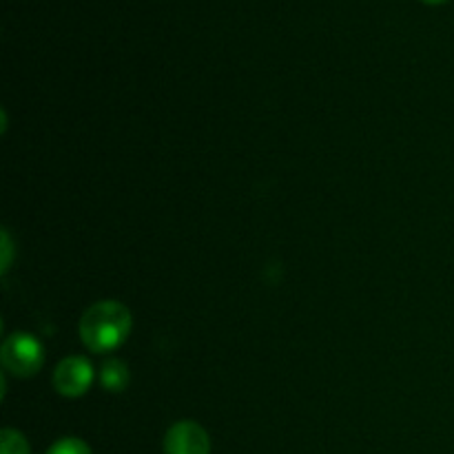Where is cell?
<instances>
[{
	"label": "cell",
	"mask_w": 454,
	"mask_h": 454,
	"mask_svg": "<svg viewBox=\"0 0 454 454\" xmlns=\"http://www.w3.org/2000/svg\"><path fill=\"white\" fill-rule=\"evenodd\" d=\"M93 384V366L84 357H67L53 371V388L62 397H82Z\"/></svg>",
	"instance_id": "obj_3"
},
{
	"label": "cell",
	"mask_w": 454,
	"mask_h": 454,
	"mask_svg": "<svg viewBox=\"0 0 454 454\" xmlns=\"http://www.w3.org/2000/svg\"><path fill=\"white\" fill-rule=\"evenodd\" d=\"M426 4H442V3H446V0H424Z\"/></svg>",
	"instance_id": "obj_9"
},
{
	"label": "cell",
	"mask_w": 454,
	"mask_h": 454,
	"mask_svg": "<svg viewBox=\"0 0 454 454\" xmlns=\"http://www.w3.org/2000/svg\"><path fill=\"white\" fill-rule=\"evenodd\" d=\"M12 253H13L12 238H9L7 231H3V266H0V270H3V273H7V269L12 266Z\"/></svg>",
	"instance_id": "obj_8"
},
{
	"label": "cell",
	"mask_w": 454,
	"mask_h": 454,
	"mask_svg": "<svg viewBox=\"0 0 454 454\" xmlns=\"http://www.w3.org/2000/svg\"><path fill=\"white\" fill-rule=\"evenodd\" d=\"M131 324V310L124 304L114 300L98 301L80 319V340L91 353H111L127 341Z\"/></svg>",
	"instance_id": "obj_1"
},
{
	"label": "cell",
	"mask_w": 454,
	"mask_h": 454,
	"mask_svg": "<svg viewBox=\"0 0 454 454\" xmlns=\"http://www.w3.org/2000/svg\"><path fill=\"white\" fill-rule=\"evenodd\" d=\"M100 386L109 393H122L129 386V368L120 359H109L100 368Z\"/></svg>",
	"instance_id": "obj_5"
},
{
	"label": "cell",
	"mask_w": 454,
	"mask_h": 454,
	"mask_svg": "<svg viewBox=\"0 0 454 454\" xmlns=\"http://www.w3.org/2000/svg\"><path fill=\"white\" fill-rule=\"evenodd\" d=\"M164 454H211V439L195 421H177L164 437Z\"/></svg>",
	"instance_id": "obj_4"
},
{
	"label": "cell",
	"mask_w": 454,
	"mask_h": 454,
	"mask_svg": "<svg viewBox=\"0 0 454 454\" xmlns=\"http://www.w3.org/2000/svg\"><path fill=\"white\" fill-rule=\"evenodd\" d=\"M0 454H31L25 434L13 428H4L0 434Z\"/></svg>",
	"instance_id": "obj_6"
},
{
	"label": "cell",
	"mask_w": 454,
	"mask_h": 454,
	"mask_svg": "<svg viewBox=\"0 0 454 454\" xmlns=\"http://www.w3.org/2000/svg\"><path fill=\"white\" fill-rule=\"evenodd\" d=\"M3 366L16 377H31L43 368L44 348L31 333H13L0 350Z\"/></svg>",
	"instance_id": "obj_2"
},
{
	"label": "cell",
	"mask_w": 454,
	"mask_h": 454,
	"mask_svg": "<svg viewBox=\"0 0 454 454\" xmlns=\"http://www.w3.org/2000/svg\"><path fill=\"white\" fill-rule=\"evenodd\" d=\"M47 454H91V448L78 437H65L58 439L51 448H49Z\"/></svg>",
	"instance_id": "obj_7"
}]
</instances>
